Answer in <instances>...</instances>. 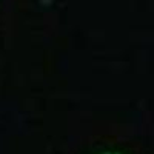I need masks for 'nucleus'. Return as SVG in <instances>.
Masks as SVG:
<instances>
[{
  "label": "nucleus",
  "instance_id": "obj_1",
  "mask_svg": "<svg viewBox=\"0 0 154 154\" xmlns=\"http://www.w3.org/2000/svg\"><path fill=\"white\" fill-rule=\"evenodd\" d=\"M103 154H119V152H103Z\"/></svg>",
  "mask_w": 154,
  "mask_h": 154
}]
</instances>
